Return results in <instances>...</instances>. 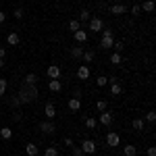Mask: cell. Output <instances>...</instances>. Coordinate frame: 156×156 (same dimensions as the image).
<instances>
[{
  "mask_svg": "<svg viewBox=\"0 0 156 156\" xmlns=\"http://www.w3.org/2000/svg\"><path fill=\"white\" fill-rule=\"evenodd\" d=\"M44 156H58V150H56L54 146H50V148L44 150Z\"/></svg>",
  "mask_w": 156,
  "mask_h": 156,
  "instance_id": "cell-27",
  "label": "cell"
},
{
  "mask_svg": "<svg viewBox=\"0 0 156 156\" xmlns=\"http://www.w3.org/2000/svg\"><path fill=\"white\" fill-rule=\"evenodd\" d=\"M123 154H125V156H135V154H137V148L131 146V144L125 146V148H123Z\"/></svg>",
  "mask_w": 156,
  "mask_h": 156,
  "instance_id": "cell-20",
  "label": "cell"
},
{
  "mask_svg": "<svg viewBox=\"0 0 156 156\" xmlns=\"http://www.w3.org/2000/svg\"><path fill=\"white\" fill-rule=\"evenodd\" d=\"M140 12H142V6H140V2H135L131 6V15H140Z\"/></svg>",
  "mask_w": 156,
  "mask_h": 156,
  "instance_id": "cell-34",
  "label": "cell"
},
{
  "mask_svg": "<svg viewBox=\"0 0 156 156\" xmlns=\"http://www.w3.org/2000/svg\"><path fill=\"white\" fill-rule=\"evenodd\" d=\"M110 12L119 17V15H123V12H127V6H125V4H112V6H110Z\"/></svg>",
  "mask_w": 156,
  "mask_h": 156,
  "instance_id": "cell-13",
  "label": "cell"
},
{
  "mask_svg": "<svg viewBox=\"0 0 156 156\" xmlns=\"http://www.w3.org/2000/svg\"><path fill=\"white\" fill-rule=\"evenodd\" d=\"M96 125H98V121L94 119V117H90V119H85V127H87V129H96Z\"/></svg>",
  "mask_w": 156,
  "mask_h": 156,
  "instance_id": "cell-26",
  "label": "cell"
},
{
  "mask_svg": "<svg viewBox=\"0 0 156 156\" xmlns=\"http://www.w3.org/2000/svg\"><path fill=\"white\" fill-rule=\"evenodd\" d=\"M112 48L117 50V52H121V50L125 48V44H123V42H115V44H112Z\"/></svg>",
  "mask_w": 156,
  "mask_h": 156,
  "instance_id": "cell-37",
  "label": "cell"
},
{
  "mask_svg": "<svg viewBox=\"0 0 156 156\" xmlns=\"http://www.w3.org/2000/svg\"><path fill=\"white\" fill-rule=\"evenodd\" d=\"M81 150H83V154H96V144L92 140H83L81 142Z\"/></svg>",
  "mask_w": 156,
  "mask_h": 156,
  "instance_id": "cell-3",
  "label": "cell"
},
{
  "mask_svg": "<svg viewBox=\"0 0 156 156\" xmlns=\"http://www.w3.org/2000/svg\"><path fill=\"white\" fill-rule=\"evenodd\" d=\"M12 15H15V19H23L25 11H23V9H21V6H19V9H15V12H12Z\"/></svg>",
  "mask_w": 156,
  "mask_h": 156,
  "instance_id": "cell-33",
  "label": "cell"
},
{
  "mask_svg": "<svg viewBox=\"0 0 156 156\" xmlns=\"http://www.w3.org/2000/svg\"><path fill=\"white\" fill-rule=\"evenodd\" d=\"M135 2H142V0H135Z\"/></svg>",
  "mask_w": 156,
  "mask_h": 156,
  "instance_id": "cell-44",
  "label": "cell"
},
{
  "mask_svg": "<svg viewBox=\"0 0 156 156\" xmlns=\"http://www.w3.org/2000/svg\"><path fill=\"white\" fill-rule=\"evenodd\" d=\"M71 152H73V156H83V150L79 146H71Z\"/></svg>",
  "mask_w": 156,
  "mask_h": 156,
  "instance_id": "cell-32",
  "label": "cell"
},
{
  "mask_svg": "<svg viewBox=\"0 0 156 156\" xmlns=\"http://www.w3.org/2000/svg\"><path fill=\"white\" fill-rule=\"evenodd\" d=\"M11 104H12V106H19V104H21V100L15 96V98H11Z\"/></svg>",
  "mask_w": 156,
  "mask_h": 156,
  "instance_id": "cell-38",
  "label": "cell"
},
{
  "mask_svg": "<svg viewBox=\"0 0 156 156\" xmlns=\"http://www.w3.org/2000/svg\"><path fill=\"white\" fill-rule=\"evenodd\" d=\"M36 81H37L36 73H27V75H25V83L27 85H36Z\"/></svg>",
  "mask_w": 156,
  "mask_h": 156,
  "instance_id": "cell-21",
  "label": "cell"
},
{
  "mask_svg": "<svg viewBox=\"0 0 156 156\" xmlns=\"http://www.w3.org/2000/svg\"><path fill=\"white\" fill-rule=\"evenodd\" d=\"M87 27H90L92 31H100V29L104 27V23H102V19H100V17H92V19L87 21Z\"/></svg>",
  "mask_w": 156,
  "mask_h": 156,
  "instance_id": "cell-4",
  "label": "cell"
},
{
  "mask_svg": "<svg viewBox=\"0 0 156 156\" xmlns=\"http://www.w3.org/2000/svg\"><path fill=\"white\" fill-rule=\"evenodd\" d=\"M0 137H2V140H11L12 137V129L11 127H2V129H0Z\"/></svg>",
  "mask_w": 156,
  "mask_h": 156,
  "instance_id": "cell-19",
  "label": "cell"
},
{
  "mask_svg": "<svg viewBox=\"0 0 156 156\" xmlns=\"http://www.w3.org/2000/svg\"><path fill=\"white\" fill-rule=\"evenodd\" d=\"M25 152H27V156H37L40 150H37L36 144H27V146H25Z\"/></svg>",
  "mask_w": 156,
  "mask_h": 156,
  "instance_id": "cell-17",
  "label": "cell"
},
{
  "mask_svg": "<svg viewBox=\"0 0 156 156\" xmlns=\"http://www.w3.org/2000/svg\"><path fill=\"white\" fill-rule=\"evenodd\" d=\"M48 90H50V92H54V94H56V92H60V90H62V83H60V79H50Z\"/></svg>",
  "mask_w": 156,
  "mask_h": 156,
  "instance_id": "cell-12",
  "label": "cell"
},
{
  "mask_svg": "<svg viewBox=\"0 0 156 156\" xmlns=\"http://www.w3.org/2000/svg\"><path fill=\"white\" fill-rule=\"evenodd\" d=\"M6 44H9V46H17V44H19V34L11 31V34L6 36Z\"/></svg>",
  "mask_w": 156,
  "mask_h": 156,
  "instance_id": "cell-15",
  "label": "cell"
},
{
  "mask_svg": "<svg viewBox=\"0 0 156 156\" xmlns=\"http://www.w3.org/2000/svg\"><path fill=\"white\" fill-rule=\"evenodd\" d=\"M65 146H73V140H71V137H65Z\"/></svg>",
  "mask_w": 156,
  "mask_h": 156,
  "instance_id": "cell-41",
  "label": "cell"
},
{
  "mask_svg": "<svg viewBox=\"0 0 156 156\" xmlns=\"http://www.w3.org/2000/svg\"><path fill=\"white\" fill-rule=\"evenodd\" d=\"M77 77H79V79H87V77H90V67H87V65L77 67Z\"/></svg>",
  "mask_w": 156,
  "mask_h": 156,
  "instance_id": "cell-10",
  "label": "cell"
},
{
  "mask_svg": "<svg viewBox=\"0 0 156 156\" xmlns=\"http://www.w3.org/2000/svg\"><path fill=\"white\" fill-rule=\"evenodd\" d=\"M17 98L21 100V104L34 102V100L37 98V87H36V85H27V83H25V87H21V92L17 94Z\"/></svg>",
  "mask_w": 156,
  "mask_h": 156,
  "instance_id": "cell-1",
  "label": "cell"
},
{
  "mask_svg": "<svg viewBox=\"0 0 156 156\" xmlns=\"http://www.w3.org/2000/svg\"><path fill=\"white\" fill-rule=\"evenodd\" d=\"M146 119L150 121V123H154V121H156V112H154V110H150V112L146 115Z\"/></svg>",
  "mask_w": 156,
  "mask_h": 156,
  "instance_id": "cell-36",
  "label": "cell"
},
{
  "mask_svg": "<svg viewBox=\"0 0 156 156\" xmlns=\"http://www.w3.org/2000/svg\"><path fill=\"white\" fill-rule=\"evenodd\" d=\"M48 77L50 79H58L60 77V67L58 65H50L48 67Z\"/></svg>",
  "mask_w": 156,
  "mask_h": 156,
  "instance_id": "cell-9",
  "label": "cell"
},
{
  "mask_svg": "<svg viewBox=\"0 0 156 156\" xmlns=\"http://www.w3.org/2000/svg\"><path fill=\"white\" fill-rule=\"evenodd\" d=\"M4 56H6V50H4V48H0V58L4 60Z\"/></svg>",
  "mask_w": 156,
  "mask_h": 156,
  "instance_id": "cell-42",
  "label": "cell"
},
{
  "mask_svg": "<svg viewBox=\"0 0 156 156\" xmlns=\"http://www.w3.org/2000/svg\"><path fill=\"white\" fill-rule=\"evenodd\" d=\"M144 4H140L142 6V11H146V12H152L154 11V0H142Z\"/></svg>",
  "mask_w": 156,
  "mask_h": 156,
  "instance_id": "cell-16",
  "label": "cell"
},
{
  "mask_svg": "<svg viewBox=\"0 0 156 156\" xmlns=\"http://www.w3.org/2000/svg\"><path fill=\"white\" fill-rule=\"evenodd\" d=\"M110 62H112V65H121V62H123L121 52H112V54H110Z\"/></svg>",
  "mask_w": 156,
  "mask_h": 156,
  "instance_id": "cell-22",
  "label": "cell"
},
{
  "mask_svg": "<svg viewBox=\"0 0 156 156\" xmlns=\"http://www.w3.org/2000/svg\"><path fill=\"white\" fill-rule=\"evenodd\" d=\"M106 144L110 146V148H117V146L121 144V137H119V133H115V131H110L106 135Z\"/></svg>",
  "mask_w": 156,
  "mask_h": 156,
  "instance_id": "cell-5",
  "label": "cell"
},
{
  "mask_svg": "<svg viewBox=\"0 0 156 156\" xmlns=\"http://www.w3.org/2000/svg\"><path fill=\"white\" fill-rule=\"evenodd\" d=\"M2 67H4V60H2V58H0V69H2Z\"/></svg>",
  "mask_w": 156,
  "mask_h": 156,
  "instance_id": "cell-43",
  "label": "cell"
},
{
  "mask_svg": "<svg viewBox=\"0 0 156 156\" xmlns=\"http://www.w3.org/2000/svg\"><path fill=\"white\" fill-rule=\"evenodd\" d=\"M148 156H156V148L150 146V148H148Z\"/></svg>",
  "mask_w": 156,
  "mask_h": 156,
  "instance_id": "cell-39",
  "label": "cell"
},
{
  "mask_svg": "<svg viewBox=\"0 0 156 156\" xmlns=\"http://www.w3.org/2000/svg\"><path fill=\"white\" fill-rule=\"evenodd\" d=\"M133 129H135V131H142V129H144V119H135L133 121Z\"/></svg>",
  "mask_w": 156,
  "mask_h": 156,
  "instance_id": "cell-28",
  "label": "cell"
},
{
  "mask_svg": "<svg viewBox=\"0 0 156 156\" xmlns=\"http://www.w3.org/2000/svg\"><path fill=\"white\" fill-rule=\"evenodd\" d=\"M106 106H108L106 100H98V102H96V108L100 110V112H104V110H106Z\"/></svg>",
  "mask_w": 156,
  "mask_h": 156,
  "instance_id": "cell-31",
  "label": "cell"
},
{
  "mask_svg": "<svg viewBox=\"0 0 156 156\" xmlns=\"http://www.w3.org/2000/svg\"><path fill=\"white\" fill-rule=\"evenodd\" d=\"M79 19H81V21H85V23H87V21H90V19H92V17H90V11H81V15H79Z\"/></svg>",
  "mask_w": 156,
  "mask_h": 156,
  "instance_id": "cell-35",
  "label": "cell"
},
{
  "mask_svg": "<svg viewBox=\"0 0 156 156\" xmlns=\"http://www.w3.org/2000/svg\"><path fill=\"white\" fill-rule=\"evenodd\" d=\"M69 29H71L73 34H75L77 29H81V23H79L77 19H73V21H69Z\"/></svg>",
  "mask_w": 156,
  "mask_h": 156,
  "instance_id": "cell-25",
  "label": "cell"
},
{
  "mask_svg": "<svg viewBox=\"0 0 156 156\" xmlns=\"http://www.w3.org/2000/svg\"><path fill=\"white\" fill-rule=\"evenodd\" d=\"M69 110H71V112H79V110H81V100L73 96L71 100H69Z\"/></svg>",
  "mask_w": 156,
  "mask_h": 156,
  "instance_id": "cell-8",
  "label": "cell"
},
{
  "mask_svg": "<svg viewBox=\"0 0 156 156\" xmlns=\"http://www.w3.org/2000/svg\"><path fill=\"white\" fill-rule=\"evenodd\" d=\"M4 21H6V15H4V12H2V11H0V25H2V23H4Z\"/></svg>",
  "mask_w": 156,
  "mask_h": 156,
  "instance_id": "cell-40",
  "label": "cell"
},
{
  "mask_svg": "<svg viewBox=\"0 0 156 156\" xmlns=\"http://www.w3.org/2000/svg\"><path fill=\"white\" fill-rule=\"evenodd\" d=\"M40 129H42V133H46V135H52L56 127H54V123H50V121H44V123L40 125Z\"/></svg>",
  "mask_w": 156,
  "mask_h": 156,
  "instance_id": "cell-7",
  "label": "cell"
},
{
  "mask_svg": "<svg viewBox=\"0 0 156 156\" xmlns=\"http://www.w3.org/2000/svg\"><path fill=\"white\" fill-rule=\"evenodd\" d=\"M71 54H73L77 60H79V58H81V54H83V46H75V48L71 50Z\"/></svg>",
  "mask_w": 156,
  "mask_h": 156,
  "instance_id": "cell-24",
  "label": "cell"
},
{
  "mask_svg": "<svg viewBox=\"0 0 156 156\" xmlns=\"http://www.w3.org/2000/svg\"><path fill=\"white\" fill-rule=\"evenodd\" d=\"M81 58H83V62H92V60H94V52H92V50H83Z\"/></svg>",
  "mask_w": 156,
  "mask_h": 156,
  "instance_id": "cell-23",
  "label": "cell"
},
{
  "mask_svg": "<svg viewBox=\"0 0 156 156\" xmlns=\"http://www.w3.org/2000/svg\"><path fill=\"white\" fill-rule=\"evenodd\" d=\"M100 123L106 125V127H110V123H112V112H106V110H104V112L100 115Z\"/></svg>",
  "mask_w": 156,
  "mask_h": 156,
  "instance_id": "cell-14",
  "label": "cell"
},
{
  "mask_svg": "<svg viewBox=\"0 0 156 156\" xmlns=\"http://www.w3.org/2000/svg\"><path fill=\"white\" fill-rule=\"evenodd\" d=\"M6 85H9V81H6V79H2V77H0V98L4 96V92H6Z\"/></svg>",
  "mask_w": 156,
  "mask_h": 156,
  "instance_id": "cell-30",
  "label": "cell"
},
{
  "mask_svg": "<svg viewBox=\"0 0 156 156\" xmlns=\"http://www.w3.org/2000/svg\"><path fill=\"white\" fill-rule=\"evenodd\" d=\"M96 83H98V87H104V85L108 83V77L106 75H100V77L96 79Z\"/></svg>",
  "mask_w": 156,
  "mask_h": 156,
  "instance_id": "cell-29",
  "label": "cell"
},
{
  "mask_svg": "<svg viewBox=\"0 0 156 156\" xmlns=\"http://www.w3.org/2000/svg\"><path fill=\"white\" fill-rule=\"evenodd\" d=\"M121 92H123V87H121L117 81H112V83H110V94H112V96H121Z\"/></svg>",
  "mask_w": 156,
  "mask_h": 156,
  "instance_id": "cell-18",
  "label": "cell"
},
{
  "mask_svg": "<svg viewBox=\"0 0 156 156\" xmlns=\"http://www.w3.org/2000/svg\"><path fill=\"white\" fill-rule=\"evenodd\" d=\"M73 37H75L77 44H85V42H87V31H85V29H77V31L73 34Z\"/></svg>",
  "mask_w": 156,
  "mask_h": 156,
  "instance_id": "cell-6",
  "label": "cell"
},
{
  "mask_svg": "<svg viewBox=\"0 0 156 156\" xmlns=\"http://www.w3.org/2000/svg\"><path fill=\"white\" fill-rule=\"evenodd\" d=\"M115 44V37H112V29H104L102 31V37H100V48L110 50Z\"/></svg>",
  "mask_w": 156,
  "mask_h": 156,
  "instance_id": "cell-2",
  "label": "cell"
},
{
  "mask_svg": "<svg viewBox=\"0 0 156 156\" xmlns=\"http://www.w3.org/2000/svg\"><path fill=\"white\" fill-rule=\"evenodd\" d=\"M44 115H46L48 119H54V117H56V108H54L52 102H48V104L44 106Z\"/></svg>",
  "mask_w": 156,
  "mask_h": 156,
  "instance_id": "cell-11",
  "label": "cell"
}]
</instances>
